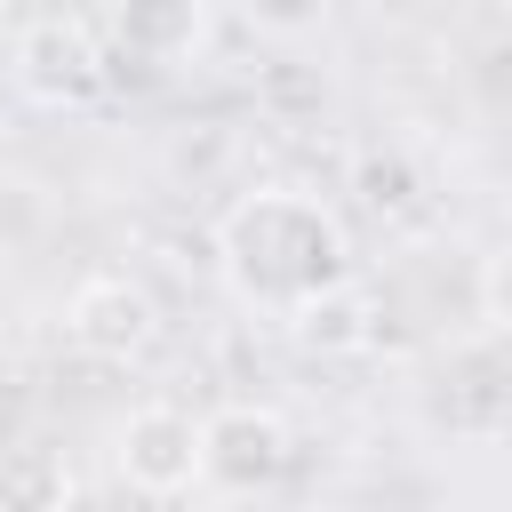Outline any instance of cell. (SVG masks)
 Returning <instances> with one entry per match:
<instances>
[{
	"mask_svg": "<svg viewBox=\"0 0 512 512\" xmlns=\"http://www.w3.org/2000/svg\"><path fill=\"white\" fill-rule=\"evenodd\" d=\"M216 264H224V280H232L240 304L288 320L312 296H328V288L352 280V232H344V216L328 200L272 184V192L232 200V216L216 224Z\"/></svg>",
	"mask_w": 512,
	"mask_h": 512,
	"instance_id": "obj_1",
	"label": "cell"
},
{
	"mask_svg": "<svg viewBox=\"0 0 512 512\" xmlns=\"http://www.w3.org/2000/svg\"><path fill=\"white\" fill-rule=\"evenodd\" d=\"M296 440H288V416L280 408H256V400H232L200 424V480L224 488V496H256L288 472Z\"/></svg>",
	"mask_w": 512,
	"mask_h": 512,
	"instance_id": "obj_2",
	"label": "cell"
},
{
	"mask_svg": "<svg viewBox=\"0 0 512 512\" xmlns=\"http://www.w3.org/2000/svg\"><path fill=\"white\" fill-rule=\"evenodd\" d=\"M104 72H112V56H104L88 16H32L16 32V80L40 104H80L104 88Z\"/></svg>",
	"mask_w": 512,
	"mask_h": 512,
	"instance_id": "obj_3",
	"label": "cell"
},
{
	"mask_svg": "<svg viewBox=\"0 0 512 512\" xmlns=\"http://www.w3.org/2000/svg\"><path fill=\"white\" fill-rule=\"evenodd\" d=\"M112 464L136 496H184L200 480V424L176 416V408H128L120 432H112Z\"/></svg>",
	"mask_w": 512,
	"mask_h": 512,
	"instance_id": "obj_4",
	"label": "cell"
},
{
	"mask_svg": "<svg viewBox=\"0 0 512 512\" xmlns=\"http://www.w3.org/2000/svg\"><path fill=\"white\" fill-rule=\"evenodd\" d=\"M64 328H72V344H80L88 360H136V352L160 336V304H152L128 272H96V280L72 288Z\"/></svg>",
	"mask_w": 512,
	"mask_h": 512,
	"instance_id": "obj_5",
	"label": "cell"
},
{
	"mask_svg": "<svg viewBox=\"0 0 512 512\" xmlns=\"http://www.w3.org/2000/svg\"><path fill=\"white\" fill-rule=\"evenodd\" d=\"M96 40L128 48V64H184L208 40V8H192V0H136L120 16H104Z\"/></svg>",
	"mask_w": 512,
	"mask_h": 512,
	"instance_id": "obj_6",
	"label": "cell"
},
{
	"mask_svg": "<svg viewBox=\"0 0 512 512\" xmlns=\"http://www.w3.org/2000/svg\"><path fill=\"white\" fill-rule=\"evenodd\" d=\"M72 504V464L48 440L0 448V512H64Z\"/></svg>",
	"mask_w": 512,
	"mask_h": 512,
	"instance_id": "obj_7",
	"label": "cell"
},
{
	"mask_svg": "<svg viewBox=\"0 0 512 512\" xmlns=\"http://www.w3.org/2000/svg\"><path fill=\"white\" fill-rule=\"evenodd\" d=\"M288 328H296V344H304V352H360V344L376 336V304H368V288H360V280H344V288L312 296L304 312H288Z\"/></svg>",
	"mask_w": 512,
	"mask_h": 512,
	"instance_id": "obj_8",
	"label": "cell"
},
{
	"mask_svg": "<svg viewBox=\"0 0 512 512\" xmlns=\"http://www.w3.org/2000/svg\"><path fill=\"white\" fill-rule=\"evenodd\" d=\"M352 192H360V208H376V216H416L424 176H416V160H408L400 144H368V152L352 160Z\"/></svg>",
	"mask_w": 512,
	"mask_h": 512,
	"instance_id": "obj_9",
	"label": "cell"
}]
</instances>
